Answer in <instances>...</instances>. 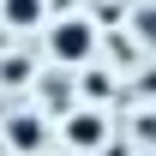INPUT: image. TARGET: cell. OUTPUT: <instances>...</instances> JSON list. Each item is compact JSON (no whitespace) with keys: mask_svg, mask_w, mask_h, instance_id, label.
I'll list each match as a JSON object with an SVG mask.
<instances>
[{"mask_svg":"<svg viewBox=\"0 0 156 156\" xmlns=\"http://www.w3.org/2000/svg\"><path fill=\"white\" fill-rule=\"evenodd\" d=\"M48 54H54L60 66H84V60L96 54V24L78 18V12H72V18H60L54 30H48Z\"/></svg>","mask_w":156,"mask_h":156,"instance_id":"6da1fadb","label":"cell"},{"mask_svg":"<svg viewBox=\"0 0 156 156\" xmlns=\"http://www.w3.org/2000/svg\"><path fill=\"white\" fill-rule=\"evenodd\" d=\"M78 90H84V96H90V108H96L102 96H114V78H108V72H84V84H78Z\"/></svg>","mask_w":156,"mask_h":156,"instance_id":"52a82bcc","label":"cell"},{"mask_svg":"<svg viewBox=\"0 0 156 156\" xmlns=\"http://www.w3.org/2000/svg\"><path fill=\"white\" fill-rule=\"evenodd\" d=\"M132 36H138V42H150V36H156V18H150V6H138V12H132Z\"/></svg>","mask_w":156,"mask_h":156,"instance_id":"ba28073f","label":"cell"},{"mask_svg":"<svg viewBox=\"0 0 156 156\" xmlns=\"http://www.w3.org/2000/svg\"><path fill=\"white\" fill-rule=\"evenodd\" d=\"M42 12H48V0H0V18H6V30H36Z\"/></svg>","mask_w":156,"mask_h":156,"instance_id":"277c9868","label":"cell"},{"mask_svg":"<svg viewBox=\"0 0 156 156\" xmlns=\"http://www.w3.org/2000/svg\"><path fill=\"white\" fill-rule=\"evenodd\" d=\"M60 138H66V150L96 156L102 144L114 138V126H108V114H102V108H72V114H60Z\"/></svg>","mask_w":156,"mask_h":156,"instance_id":"7a4b0ae2","label":"cell"},{"mask_svg":"<svg viewBox=\"0 0 156 156\" xmlns=\"http://www.w3.org/2000/svg\"><path fill=\"white\" fill-rule=\"evenodd\" d=\"M30 54H0V84H30Z\"/></svg>","mask_w":156,"mask_h":156,"instance_id":"8992f818","label":"cell"},{"mask_svg":"<svg viewBox=\"0 0 156 156\" xmlns=\"http://www.w3.org/2000/svg\"><path fill=\"white\" fill-rule=\"evenodd\" d=\"M42 102H48V108H54V114H72V78H48V84H42Z\"/></svg>","mask_w":156,"mask_h":156,"instance_id":"5b68a950","label":"cell"},{"mask_svg":"<svg viewBox=\"0 0 156 156\" xmlns=\"http://www.w3.org/2000/svg\"><path fill=\"white\" fill-rule=\"evenodd\" d=\"M6 150H18V156H36L42 144H48V120L36 114V108H18V114H6Z\"/></svg>","mask_w":156,"mask_h":156,"instance_id":"3957f363","label":"cell"}]
</instances>
